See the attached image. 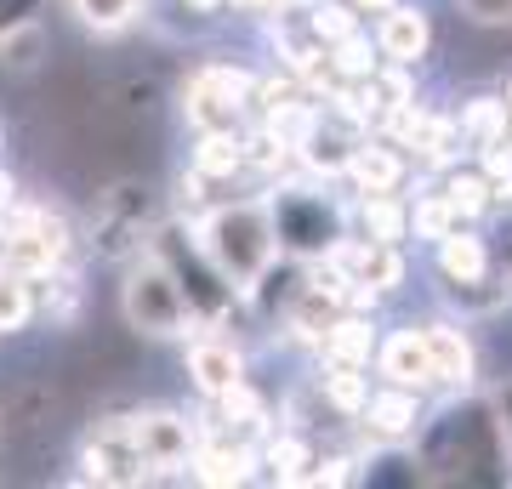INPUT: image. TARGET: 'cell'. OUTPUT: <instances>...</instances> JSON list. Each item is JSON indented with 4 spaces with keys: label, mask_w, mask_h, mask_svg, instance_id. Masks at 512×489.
I'll use <instances>...</instances> for the list:
<instances>
[{
    "label": "cell",
    "mask_w": 512,
    "mask_h": 489,
    "mask_svg": "<svg viewBox=\"0 0 512 489\" xmlns=\"http://www.w3.org/2000/svg\"><path fill=\"white\" fill-rule=\"evenodd\" d=\"M404 222H410V239H416V245H439L450 228H461V217L450 211V200H444L433 182H427V194L404 200Z\"/></svg>",
    "instance_id": "cell-30"
},
{
    "label": "cell",
    "mask_w": 512,
    "mask_h": 489,
    "mask_svg": "<svg viewBox=\"0 0 512 489\" xmlns=\"http://www.w3.org/2000/svg\"><path fill=\"white\" fill-rule=\"evenodd\" d=\"M183 370L200 399H217V393H228V387H239V381L251 376V359H245V347L234 336L200 325L194 336H183Z\"/></svg>",
    "instance_id": "cell-12"
},
{
    "label": "cell",
    "mask_w": 512,
    "mask_h": 489,
    "mask_svg": "<svg viewBox=\"0 0 512 489\" xmlns=\"http://www.w3.org/2000/svg\"><path fill=\"white\" fill-rule=\"evenodd\" d=\"M410 461H416V484H512V455L501 444L490 393H450L439 410H427L410 438Z\"/></svg>",
    "instance_id": "cell-1"
},
{
    "label": "cell",
    "mask_w": 512,
    "mask_h": 489,
    "mask_svg": "<svg viewBox=\"0 0 512 489\" xmlns=\"http://www.w3.org/2000/svg\"><path fill=\"white\" fill-rule=\"evenodd\" d=\"M353 29H365V18L353 12L348 0H302V35L330 46V40L353 35Z\"/></svg>",
    "instance_id": "cell-31"
},
{
    "label": "cell",
    "mask_w": 512,
    "mask_h": 489,
    "mask_svg": "<svg viewBox=\"0 0 512 489\" xmlns=\"http://www.w3.org/2000/svg\"><path fill=\"white\" fill-rule=\"evenodd\" d=\"M376 336H382V325H376L365 308H342L325 325V336H319V347H313V353H319V364H353V370H370Z\"/></svg>",
    "instance_id": "cell-19"
},
{
    "label": "cell",
    "mask_w": 512,
    "mask_h": 489,
    "mask_svg": "<svg viewBox=\"0 0 512 489\" xmlns=\"http://www.w3.org/2000/svg\"><path fill=\"white\" fill-rule=\"evenodd\" d=\"M410 154L404 148H393L387 137H376V131H365L359 143H353L348 165H342V182H348L353 194H399L404 182H410Z\"/></svg>",
    "instance_id": "cell-17"
},
{
    "label": "cell",
    "mask_w": 512,
    "mask_h": 489,
    "mask_svg": "<svg viewBox=\"0 0 512 489\" xmlns=\"http://www.w3.org/2000/svg\"><path fill=\"white\" fill-rule=\"evenodd\" d=\"M461 126V143L473 148V154H484V148L501 143V131H507V109H501V91H478V97H467L456 114Z\"/></svg>",
    "instance_id": "cell-26"
},
{
    "label": "cell",
    "mask_w": 512,
    "mask_h": 489,
    "mask_svg": "<svg viewBox=\"0 0 512 489\" xmlns=\"http://www.w3.org/2000/svg\"><path fill=\"white\" fill-rule=\"evenodd\" d=\"M46 63H52V35H46L40 18H23V23H12V29L0 35V69L6 74L29 80V74H40Z\"/></svg>",
    "instance_id": "cell-23"
},
{
    "label": "cell",
    "mask_w": 512,
    "mask_h": 489,
    "mask_svg": "<svg viewBox=\"0 0 512 489\" xmlns=\"http://www.w3.org/2000/svg\"><path fill=\"white\" fill-rule=\"evenodd\" d=\"M40 319V302H35V279L18 273L12 262H0V342H12Z\"/></svg>",
    "instance_id": "cell-25"
},
{
    "label": "cell",
    "mask_w": 512,
    "mask_h": 489,
    "mask_svg": "<svg viewBox=\"0 0 512 489\" xmlns=\"http://www.w3.org/2000/svg\"><path fill=\"white\" fill-rule=\"evenodd\" d=\"M319 404H325L330 416L353 421L359 410H365L370 399V370H353V364H319Z\"/></svg>",
    "instance_id": "cell-24"
},
{
    "label": "cell",
    "mask_w": 512,
    "mask_h": 489,
    "mask_svg": "<svg viewBox=\"0 0 512 489\" xmlns=\"http://www.w3.org/2000/svg\"><path fill=\"white\" fill-rule=\"evenodd\" d=\"M177 6H183L188 18H222L228 12V0H177Z\"/></svg>",
    "instance_id": "cell-37"
},
{
    "label": "cell",
    "mask_w": 512,
    "mask_h": 489,
    "mask_svg": "<svg viewBox=\"0 0 512 489\" xmlns=\"http://www.w3.org/2000/svg\"><path fill=\"white\" fill-rule=\"evenodd\" d=\"M256 69L245 63H205L183 86V120L188 131H239L251 114Z\"/></svg>",
    "instance_id": "cell-8"
},
{
    "label": "cell",
    "mask_w": 512,
    "mask_h": 489,
    "mask_svg": "<svg viewBox=\"0 0 512 489\" xmlns=\"http://www.w3.org/2000/svg\"><path fill=\"white\" fill-rule=\"evenodd\" d=\"M456 12L478 29H512V0H456Z\"/></svg>",
    "instance_id": "cell-33"
},
{
    "label": "cell",
    "mask_w": 512,
    "mask_h": 489,
    "mask_svg": "<svg viewBox=\"0 0 512 489\" xmlns=\"http://www.w3.org/2000/svg\"><path fill=\"white\" fill-rule=\"evenodd\" d=\"M382 57H376V40L365 29H353V35L330 40L325 46V69H330V86H353V80H365Z\"/></svg>",
    "instance_id": "cell-28"
},
{
    "label": "cell",
    "mask_w": 512,
    "mask_h": 489,
    "mask_svg": "<svg viewBox=\"0 0 512 489\" xmlns=\"http://www.w3.org/2000/svg\"><path fill=\"white\" fill-rule=\"evenodd\" d=\"M370 40H376V57H382V63L421 69V63L433 57V46H439V29H433V12H427L421 0H393L387 12H376Z\"/></svg>",
    "instance_id": "cell-11"
},
{
    "label": "cell",
    "mask_w": 512,
    "mask_h": 489,
    "mask_svg": "<svg viewBox=\"0 0 512 489\" xmlns=\"http://www.w3.org/2000/svg\"><path fill=\"white\" fill-rule=\"evenodd\" d=\"M245 131V126H239ZM239 131H194V143H188V165L200 171V177H211L222 188V182L245 177V137Z\"/></svg>",
    "instance_id": "cell-21"
},
{
    "label": "cell",
    "mask_w": 512,
    "mask_h": 489,
    "mask_svg": "<svg viewBox=\"0 0 512 489\" xmlns=\"http://www.w3.org/2000/svg\"><path fill=\"white\" fill-rule=\"evenodd\" d=\"M120 319H126V330L143 336V342H183V336L200 330L194 313H188L183 285L171 279V268H165L148 245L120 262Z\"/></svg>",
    "instance_id": "cell-5"
},
{
    "label": "cell",
    "mask_w": 512,
    "mask_h": 489,
    "mask_svg": "<svg viewBox=\"0 0 512 489\" xmlns=\"http://www.w3.org/2000/svg\"><path fill=\"white\" fill-rule=\"evenodd\" d=\"M239 137H245V171H256L262 182H279L296 165L291 143H285L268 120H256V131H239Z\"/></svg>",
    "instance_id": "cell-29"
},
{
    "label": "cell",
    "mask_w": 512,
    "mask_h": 489,
    "mask_svg": "<svg viewBox=\"0 0 512 489\" xmlns=\"http://www.w3.org/2000/svg\"><path fill=\"white\" fill-rule=\"evenodd\" d=\"M353 12H359V18H376V12H387V6H393V0H348Z\"/></svg>",
    "instance_id": "cell-38"
},
{
    "label": "cell",
    "mask_w": 512,
    "mask_h": 489,
    "mask_svg": "<svg viewBox=\"0 0 512 489\" xmlns=\"http://www.w3.org/2000/svg\"><path fill=\"white\" fill-rule=\"evenodd\" d=\"M131 421V444L143 455L148 478H183L188 455L200 444V421L171 410V404H143V410H126Z\"/></svg>",
    "instance_id": "cell-9"
},
{
    "label": "cell",
    "mask_w": 512,
    "mask_h": 489,
    "mask_svg": "<svg viewBox=\"0 0 512 489\" xmlns=\"http://www.w3.org/2000/svg\"><path fill=\"white\" fill-rule=\"evenodd\" d=\"M0 154H6V120H0Z\"/></svg>",
    "instance_id": "cell-40"
},
{
    "label": "cell",
    "mask_w": 512,
    "mask_h": 489,
    "mask_svg": "<svg viewBox=\"0 0 512 489\" xmlns=\"http://www.w3.org/2000/svg\"><path fill=\"white\" fill-rule=\"evenodd\" d=\"M69 12H74V23H80L86 35L114 40V35H126V29H137L143 0H69Z\"/></svg>",
    "instance_id": "cell-27"
},
{
    "label": "cell",
    "mask_w": 512,
    "mask_h": 489,
    "mask_svg": "<svg viewBox=\"0 0 512 489\" xmlns=\"http://www.w3.org/2000/svg\"><path fill=\"white\" fill-rule=\"evenodd\" d=\"M421 416H427V393H410V387H393V381H376L370 387L365 410H359V433L370 438V444H410L421 427Z\"/></svg>",
    "instance_id": "cell-15"
},
{
    "label": "cell",
    "mask_w": 512,
    "mask_h": 489,
    "mask_svg": "<svg viewBox=\"0 0 512 489\" xmlns=\"http://www.w3.org/2000/svg\"><path fill=\"white\" fill-rule=\"evenodd\" d=\"M490 410H495V427H501V444H507V455H512V381L490 393Z\"/></svg>",
    "instance_id": "cell-34"
},
{
    "label": "cell",
    "mask_w": 512,
    "mask_h": 489,
    "mask_svg": "<svg viewBox=\"0 0 512 489\" xmlns=\"http://www.w3.org/2000/svg\"><path fill=\"white\" fill-rule=\"evenodd\" d=\"M194 222V239L205 245V256L222 268V279L245 296L251 279L279 256L274 222H268V200L262 194H245V200H211Z\"/></svg>",
    "instance_id": "cell-2"
},
{
    "label": "cell",
    "mask_w": 512,
    "mask_h": 489,
    "mask_svg": "<svg viewBox=\"0 0 512 489\" xmlns=\"http://www.w3.org/2000/svg\"><path fill=\"white\" fill-rule=\"evenodd\" d=\"M0 438H6V421H0Z\"/></svg>",
    "instance_id": "cell-41"
},
{
    "label": "cell",
    "mask_w": 512,
    "mask_h": 489,
    "mask_svg": "<svg viewBox=\"0 0 512 489\" xmlns=\"http://www.w3.org/2000/svg\"><path fill=\"white\" fill-rule=\"evenodd\" d=\"M148 251L160 256L165 268H171V279L183 285L188 296V313H194V325H211L222 330L228 319H234V308H245V296H239L228 279H222V268L205 256V245L194 239V222L188 217H160L154 222V234H148Z\"/></svg>",
    "instance_id": "cell-4"
},
{
    "label": "cell",
    "mask_w": 512,
    "mask_h": 489,
    "mask_svg": "<svg viewBox=\"0 0 512 489\" xmlns=\"http://www.w3.org/2000/svg\"><path fill=\"white\" fill-rule=\"evenodd\" d=\"M370 370H376V381H393V387H410V393H439L433 359H427V342H421V325L382 330L376 336V353H370Z\"/></svg>",
    "instance_id": "cell-16"
},
{
    "label": "cell",
    "mask_w": 512,
    "mask_h": 489,
    "mask_svg": "<svg viewBox=\"0 0 512 489\" xmlns=\"http://www.w3.org/2000/svg\"><path fill=\"white\" fill-rule=\"evenodd\" d=\"M0 262H6V222H0Z\"/></svg>",
    "instance_id": "cell-39"
},
{
    "label": "cell",
    "mask_w": 512,
    "mask_h": 489,
    "mask_svg": "<svg viewBox=\"0 0 512 489\" xmlns=\"http://www.w3.org/2000/svg\"><path fill=\"white\" fill-rule=\"evenodd\" d=\"M268 222H274L279 256H296V262H319L330 256L342 239H348V205L325 194V182L313 177H279L268 182Z\"/></svg>",
    "instance_id": "cell-3"
},
{
    "label": "cell",
    "mask_w": 512,
    "mask_h": 489,
    "mask_svg": "<svg viewBox=\"0 0 512 489\" xmlns=\"http://www.w3.org/2000/svg\"><path fill=\"white\" fill-rule=\"evenodd\" d=\"M40 6H46V0H0V35L23 18H40Z\"/></svg>",
    "instance_id": "cell-35"
},
{
    "label": "cell",
    "mask_w": 512,
    "mask_h": 489,
    "mask_svg": "<svg viewBox=\"0 0 512 489\" xmlns=\"http://www.w3.org/2000/svg\"><path fill=\"white\" fill-rule=\"evenodd\" d=\"M348 234L382 239V245H410L404 194H353V205H348Z\"/></svg>",
    "instance_id": "cell-20"
},
{
    "label": "cell",
    "mask_w": 512,
    "mask_h": 489,
    "mask_svg": "<svg viewBox=\"0 0 512 489\" xmlns=\"http://www.w3.org/2000/svg\"><path fill=\"white\" fill-rule=\"evenodd\" d=\"M211 188H217L211 177H200L194 165H183V171H177V194H171V200H177V217H200L205 205H211Z\"/></svg>",
    "instance_id": "cell-32"
},
{
    "label": "cell",
    "mask_w": 512,
    "mask_h": 489,
    "mask_svg": "<svg viewBox=\"0 0 512 489\" xmlns=\"http://www.w3.org/2000/svg\"><path fill=\"white\" fill-rule=\"evenodd\" d=\"M188 484H205V489H234V484H256L262 467H256V438H228V433H205L200 427V444L188 455Z\"/></svg>",
    "instance_id": "cell-14"
},
{
    "label": "cell",
    "mask_w": 512,
    "mask_h": 489,
    "mask_svg": "<svg viewBox=\"0 0 512 489\" xmlns=\"http://www.w3.org/2000/svg\"><path fill=\"white\" fill-rule=\"evenodd\" d=\"M495 268V239L478 228V222H461L433 245V273L439 285H467V279H484Z\"/></svg>",
    "instance_id": "cell-18"
},
{
    "label": "cell",
    "mask_w": 512,
    "mask_h": 489,
    "mask_svg": "<svg viewBox=\"0 0 512 489\" xmlns=\"http://www.w3.org/2000/svg\"><path fill=\"white\" fill-rule=\"evenodd\" d=\"M74 467H80V484H109V489L148 484L126 416H97L86 427V438H80V450H74Z\"/></svg>",
    "instance_id": "cell-10"
},
{
    "label": "cell",
    "mask_w": 512,
    "mask_h": 489,
    "mask_svg": "<svg viewBox=\"0 0 512 489\" xmlns=\"http://www.w3.org/2000/svg\"><path fill=\"white\" fill-rule=\"evenodd\" d=\"M421 342H427V359H433V381H439L444 393H467V387H478V376H484V364H478V342L473 330H467V319H427L421 325Z\"/></svg>",
    "instance_id": "cell-13"
},
{
    "label": "cell",
    "mask_w": 512,
    "mask_h": 489,
    "mask_svg": "<svg viewBox=\"0 0 512 489\" xmlns=\"http://www.w3.org/2000/svg\"><path fill=\"white\" fill-rule=\"evenodd\" d=\"M18 194H23V182H18V171L6 165V154H0V211H6V205L18 200Z\"/></svg>",
    "instance_id": "cell-36"
},
{
    "label": "cell",
    "mask_w": 512,
    "mask_h": 489,
    "mask_svg": "<svg viewBox=\"0 0 512 489\" xmlns=\"http://www.w3.org/2000/svg\"><path fill=\"white\" fill-rule=\"evenodd\" d=\"M433 188L450 200V211H456L461 222H484L490 217V182H484L478 160L473 165L456 160V165H444V171H433Z\"/></svg>",
    "instance_id": "cell-22"
},
{
    "label": "cell",
    "mask_w": 512,
    "mask_h": 489,
    "mask_svg": "<svg viewBox=\"0 0 512 489\" xmlns=\"http://www.w3.org/2000/svg\"><path fill=\"white\" fill-rule=\"evenodd\" d=\"M154 222H160V194L148 182H137V177L109 182L92 211V251L103 262H126V256H137L148 245Z\"/></svg>",
    "instance_id": "cell-7"
},
{
    "label": "cell",
    "mask_w": 512,
    "mask_h": 489,
    "mask_svg": "<svg viewBox=\"0 0 512 489\" xmlns=\"http://www.w3.org/2000/svg\"><path fill=\"white\" fill-rule=\"evenodd\" d=\"M0 222H6V262L18 273H29V279H52V273L69 268L74 256V222L57 211V205H40V200H12L6 211H0Z\"/></svg>",
    "instance_id": "cell-6"
}]
</instances>
